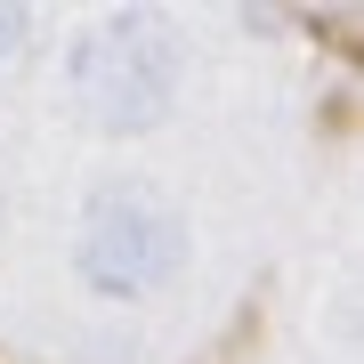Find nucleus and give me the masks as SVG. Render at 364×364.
Instances as JSON below:
<instances>
[{
  "instance_id": "obj_2",
  "label": "nucleus",
  "mask_w": 364,
  "mask_h": 364,
  "mask_svg": "<svg viewBox=\"0 0 364 364\" xmlns=\"http://www.w3.org/2000/svg\"><path fill=\"white\" fill-rule=\"evenodd\" d=\"M186 259V219L170 210V195H154L146 178H105L81 203V243L73 267L97 299H146L162 291Z\"/></svg>"
},
{
  "instance_id": "obj_1",
  "label": "nucleus",
  "mask_w": 364,
  "mask_h": 364,
  "mask_svg": "<svg viewBox=\"0 0 364 364\" xmlns=\"http://www.w3.org/2000/svg\"><path fill=\"white\" fill-rule=\"evenodd\" d=\"M178 33L162 25L154 9H114L97 16L90 33L73 41V105L97 122V130H154V122L178 105Z\"/></svg>"
},
{
  "instance_id": "obj_3",
  "label": "nucleus",
  "mask_w": 364,
  "mask_h": 364,
  "mask_svg": "<svg viewBox=\"0 0 364 364\" xmlns=\"http://www.w3.org/2000/svg\"><path fill=\"white\" fill-rule=\"evenodd\" d=\"M25 25H33V9H16V0H0V65L16 57V41H25Z\"/></svg>"
}]
</instances>
